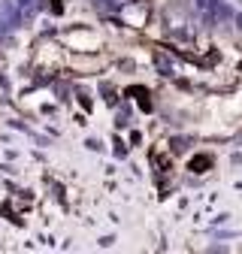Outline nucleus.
Returning a JSON list of instances; mask_svg holds the SVG:
<instances>
[{
  "label": "nucleus",
  "mask_w": 242,
  "mask_h": 254,
  "mask_svg": "<svg viewBox=\"0 0 242 254\" xmlns=\"http://www.w3.org/2000/svg\"><path fill=\"white\" fill-rule=\"evenodd\" d=\"M188 167H191L194 173H206V170L212 167V157H206V154H197V157H194V161H191Z\"/></svg>",
  "instance_id": "nucleus-1"
}]
</instances>
